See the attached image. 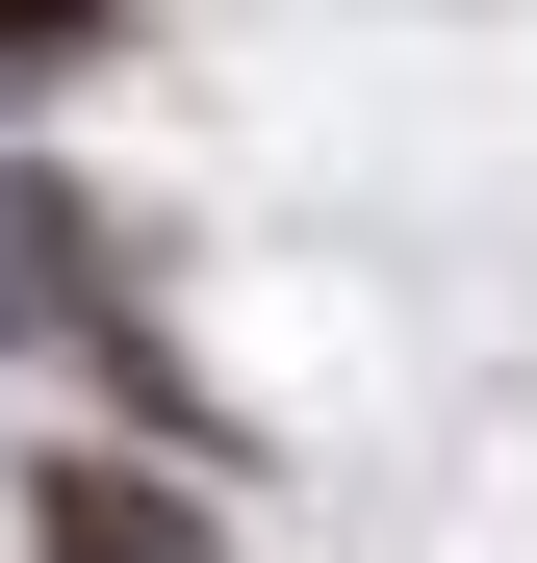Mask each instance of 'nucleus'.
Listing matches in <instances>:
<instances>
[{
	"label": "nucleus",
	"mask_w": 537,
	"mask_h": 563,
	"mask_svg": "<svg viewBox=\"0 0 537 563\" xmlns=\"http://www.w3.org/2000/svg\"><path fill=\"white\" fill-rule=\"evenodd\" d=\"M128 282H103V206H77L52 154H0V358H103Z\"/></svg>",
	"instance_id": "1"
},
{
	"label": "nucleus",
	"mask_w": 537,
	"mask_h": 563,
	"mask_svg": "<svg viewBox=\"0 0 537 563\" xmlns=\"http://www.w3.org/2000/svg\"><path fill=\"white\" fill-rule=\"evenodd\" d=\"M26 563H231V538H205V487H179V461L52 435V461H26Z\"/></svg>",
	"instance_id": "2"
},
{
	"label": "nucleus",
	"mask_w": 537,
	"mask_h": 563,
	"mask_svg": "<svg viewBox=\"0 0 537 563\" xmlns=\"http://www.w3.org/2000/svg\"><path fill=\"white\" fill-rule=\"evenodd\" d=\"M103 26H128V0H0V77H77Z\"/></svg>",
	"instance_id": "3"
}]
</instances>
